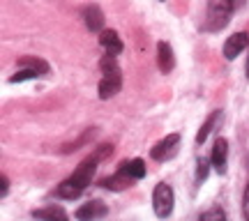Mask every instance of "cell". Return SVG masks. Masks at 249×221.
I'll list each match as a JSON object with an SVG mask.
<instances>
[{"mask_svg": "<svg viewBox=\"0 0 249 221\" xmlns=\"http://www.w3.org/2000/svg\"><path fill=\"white\" fill-rule=\"evenodd\" d=\"M210 164H213V161L203 159V157L196 161V185H203L205 180H208V173H210Z\"/></svg>", "mask_w": 249, "mask_h": 221, "instance_id": "e0dca14e", "label": "cell"}, {"mask_svg": "<svg viewBox=\"0 0 249 221\" xmlns=\"http://www.w3.org/2000/svg\"><path fill=\"white\" fill-rule=\"evenodd\" d=\"M198 221H226V214H224V210H219V207H213V210H208V212L201 214Z\"/></svg>", "mask_w": 249, "mask_h": 221, "instance_id": "ac0fdd59", "label": "cell"}, {"mask_svg": "<svg viewBox=\"0 0 249 221\" xmlns=\"http://www.w3.org/2000/svg\"><path fill=\"white\" fill-rule=\"evenodd\" d=\"M120 170H124L127 175H132L134 180H143L145 177V161L143 159H132V161H124Z\"/></svg>", "mask_w": 249, "mask_h": 221, "instance_id": "2e32d148", "label": "cell"}, {"mask_svg": "<svg viewBox=\"0 0 249 221\" xmlns=\"http://www.w3.org/2000/svg\"><path fill=\"white\" fill-rule=\"evenodd\" d=\"M33 219L37 221H70L67 212L60 205H46L42 210H33Z\"/></svg>", "mask_w": 249, "mask_h": 221, "instance_id": "30bf717a", "label": "cell"}, {"mask_svg": "<svg viewBox=\"0 0 249 221\" xmlns=\"http://www.w3.org/2000/svg\"><path fill=\"white\" fill-rule=\"evenodd\" d=\"M247 79H249V58H247Z\"/></svg>", "mask_w": 249, "mask_h": 221, "instance_id": "603a6c76", "label": "cell"}, {"mask_svg": "<svg viewBox=\"0 0 249 221\" xmlns=\"http://www.w3.org/2000/svg\"><path fill=\"white\" fill-rule=\"evenodd\" d=\"M157 67H160L161 74H169L176 67V55H173V49H171L169 42L157 44Z\"/></svg>", "mask_w": 249, "mask_h": 221, "instance_id": "9c48e42d", "label": "cell"}, {"mask_svg": "<svg viewBox=\"0 0 249 221\" xmlns=\"http://www.w3.org/2000/svg\"><path fill=\"white\" fill-rule=\"evenodd\" d=\"M83 18H86V26L92 33H102L104 28V12L99 9V5H88L83 9Z\"/></svg>", "mask_w": 249, "mask_h": 221, "instance_id": "8fae6325", "label": "cell"}, {"mask_svg": "<svg viewBox=\"0 0 249 221\" xmlns=\"http://www.w3.org/2000/svg\"><path fill=\"white\" fill-rule=\"evenodd\" d=\"M229 2H231L233 9H240V7H245V2H247V0H229Z\"/></svg>", "mask_w": 249, "mask_h": 221, "instance_id": "7402d4cb", "label": "cell"}, {"mask_svg": "<svg viewBox=\"0 0 249 221\" xmlns=\"http://www.w3.org/2000/svg\"><path fill=\"white\" fill-rule=\"evenodd\" d=\"M108 214V207L102 201H88V203H83L76 210V219L79 221H99V219H104Z\"/></svg>", "mask_w": 249, "mask_h": 221, "instance_id": "8992f818", "label": "cell"}, {"mask_svg": "<svg viewBox=\"0 0 249 221\" xmlns=\"http://www.w3.org/2000/svg\"><path fill=\"white\" fill-rule=\"evenodd\" d=\"M132 182H134L132 175H127L124 170H118L116 175L107 177L102 185L107 187V189H113V191H123V189H129V187H132Z\"/></svg>", "mask_w": 249, "mask_h": 221, "instance_id": "4fadbf2b", "label": "cell"}, {"mask_svg": "<svg viewBox=\"0 0 249 221\" xmlns=\"http://www.w3.org/2000/svg\"><path fill=\"white\" fill-rule=\"evenodd\" d=\"M111 152H113V145H108V143L99 145V148L90 154L88 159L81 161L79 168H76V170H74L67 180H62L60 185L55 187V196H58V198H67V201L79 198V196L88 189L90 182H92V175H95V170H97V164L102 159H107Z\"/></svg>", "mask_w": 249, "mask_h": 221, "instance_id": "6da1fadb", "label": "cell"}, {"mask_svg": "<svg viewBox=\"0 0 249 221\" xmlns=\"http://www.w3.org/2000/svg\"><path fill=\"white\" fill-rule=\"evenodd\" d=\"M39 74L37 71H33V69H21V71H17L12 79H9V83H21V81H28V79H37Z\"/></svg>", "mask_w": 249, "mask_h": 221, "instance_id": "d6986e66", "label": "cell"}, {"mask_svg": "<svg viewBox=\"0 0 249 221\" xmlns=\"http://www.w3.org/2000/svg\"><path fill=\"white\" fill-rule=\"evenodd\" d=\"M247 46H249L247 33H235V35H231L224 42V58H226V60H235Z\"/></svg>", "mask_w": 249, "mask_h": 221, "instance_id": "52a82bcc", "label": "cell"}, {"mask_svg": "<svg viewBox=\"0 0 249 221\" xmlns=\"http://www.w3.org/2000/svg\"><path fill=\"white\" fill-rule=\"evenodd\" d=\"M233 12L235 9L231 7L229 0H208V12H205L203 28L208 33H219L222 28L229 26Z\"/></svg>", "mask_w": 249, "mask_h": 221, "instance_id": "3957f363", "label": "cell"}, {"mask_svg": "<svg viewBox=\"0 0 249 221\" xmlns=\"http://www.w3.org/2000/svg\"><path fill=\"white\" fill-rule=\"evenodd\" d=\"M242 212H245V219L249 221V185L245 189V198H242Z\"/></svg>", "mask_w": 249, "mask_h": 221, "instance_id": "ffe728a7", "label": "cell"}, {"mask_svg": "<svg viewBox=\"0 0 249 221\" xmlns=\"http://www.w3.org/2000/svg\"><path fill=\"white\" fill-rule=\"evenodd\" d=\"M0 196H7V191H9V180H7V175H2L0 177Z\"/></svg>", "mask_w": 249, "mask_h": 221, "instance_id": "44dd1931", "label": "cell"}, {"mask_svg": "<svg viewBox=\"0 0 249 221\" xmlns=\"http://www.w3.org/2000/svg\"><path fill=\"white\" fill-rule=\"evenodd\" d=\"M178 145H180V136L178 134H169L166 138H161V141L150 150V157L155 161L173 159V157L178 154Z\"/></svg>", "mask_w": 249, "mask_h": 221, "instance_id": "5b68a950", "label": "cell"}, {"mask_svg": "<svg viewBox=\"0 0 249 221\" xmlns=\"http://www.w3.org/2000/svg\"><path fill=\"white\" fill-rule=\"evenodd\" d=\"M210 161H213L214 170L219 173V175H224L226 173V164H229V141L226 138H217L213 145V154H210Z\"/></svg>", "mask_w": 249, "mask_h": 221, "instance_id": "ba28073f", "label": "cell"}, {"mask_svg": "<svg viewBox=\"0 0 249 221\" xmlns=\"http://www.w3.org/2000/svg\"><path fill=\"white\" fill-rule=\"evenodd\" d=\"M99 69H102V81H99V99H111L116 97L120 88H123V74L118 67L116 55H104L99 60Z\"/></svg>", "mask_w": 249, "mask_h": 221, "instance_id": "7a4b0ae2", "label": "cell"}, {"mask_svg": "<svg viewBox=\"0 0 249 221\" xmlns=\"http://www.w3.org/2000/svg\"><path fill=\"white\" fill-rule=\"evenodd\" d=\"M219 120H222V111H213V113L205 118V122L201 124V129H198V134H196V145H201V143L210 136V132L219 124Z\"/></svg>", "mask_w": 249, "mask_h": 221, "instance_id": "5bb4252c", "label": "cell"}, {"mask_svg": "<svg viewBox=\"0 0 249 221\" xmlns=\"http://www.w3.org/2000/svg\"><path fill=\"white\" fill-rule=\"evenodd\" d=\"M173 203H176V194L166 182H160L152 191V207H155V214L160 219H166L171 212H173Z\"/></svg>", "mask_w": 249, "mask_h": 221, "instance_id": "277c9868", "label": "cell"}, {"mask_svg": "<svg viewBox=\"0 0 249 221\" xmlns=\"http://www.w3.org/2000/svg\"><path fill=\"white\" fill-rule=\"evenodd\" d=\"M99 44L104 46V51H107L108 55L123 53V42H120V37H118L116 30H102V33H99Z\"/></svg>", "mask_w": 249, "mask_h": 221, "instance_id": "7c38bea8", "label": "cell"}, {"mask_svg": "<svg viewBox=\"0 0 249 221\" xmlns=\"http://www.w3.org/2000/svg\"><path fill=\"white\" fill-rule=\"evenodd\" d=\"M18 67H21V69H33V71H37L39 76L49 74V65H46L42 58H35V55H23V58H18Z\"/></svg>", "mask_w": 249, "mask_h": 221, "instance_id": "9a60e30c", "label": "cell"}]
</instances>
